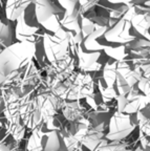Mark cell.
<instances>
[{
	"mask_svg": "<svg viewBox=\"0 0 150 151\" xmlns=\"http://www.w3.org/2000/svg\"><path fill=\"white\" fill-rule=\"evenodd\" d=\"M35 12L38 22L44 23L58 13V7L52 2V0H36Z\"/></svg>",
	"mask_w": 150,
	"mask_h": 151,
	"instance_id": "obj_1",
	"label": "cell"
},
{
	"mask_svg": "<svg viewBox=\"0 0 150 151\" xmlns=\"http://www.w3.org/2000/svg\"><path fill=\"white\" fill-rule=\"evenodd\" d=\"M41 142L44 145V149H52V150H56L59 149V137L57 134V132H50L49 134L44 135L41 139Z\"/></svg>",
	"mask_w": 150,
	"mask_h": 151,
	"instance_id": "obj_2",
	"label": "cell"
},
{
	"mask_svg": "<svg viewBox=\"0 0 150 151\" xmlns=\"http://www.w3.org/2000/svg\"><path fill=\"white\" fill-rule=\"evenodd\" d=\"M0 40H2L3 42L9 41V43H11L12 41V32L7 23L0 22Z\"/></svg>",
	"mask_w": 150,
	"mask_h": 151,
	"instance_id": "obj_3",
	"label": "cell"
},
{
	"mask_svg": "<svg viewBox=\"0 0 150 151\" xmlns=\"http://www.w3.org/2000/svg\"><path fill=\"white\" fill-rule=\"evenodd\" d=\"M145 19H146V22H147L148 26L150 27V7L147 9V12L145 14Z\"/></svg>",
	"mask_w": 150,
	"mask_h": 151,
	"instance_id": "obj_4",
	"label": "cell"
}]
</instances>
